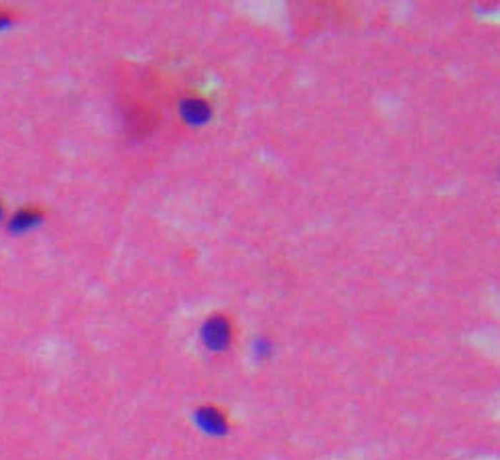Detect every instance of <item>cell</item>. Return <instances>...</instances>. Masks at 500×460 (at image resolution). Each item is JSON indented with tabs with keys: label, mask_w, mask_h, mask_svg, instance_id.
I'll return each instance as SVG.
<instances>
[{
	"label": "cell",
	"mask_w": 500,
	"mask_h": 460,
	"mask_svg": "<svg viewBox=\"0 0 500 460\" xmlns=\"http://www.w3.org/2000/svg\"><path fill=\"white\" fill-rule=\"evenodd\" d=\"M2 215H4V207L0 204V218H2Z\"/></svg>",
	"instance_id": "5b68a950"
},
{
	"label": "cell",
	"mask_w": 500,
	"mask_h": 460,
	"mask_svg": "<svg viewBox=\"0 0 500 460\" xmlns=\"http://www.w3.org/2000/svg\"><path fill=\"white\" fill-rule=\"evenodd\" d=\"M204 340L213 349L225 347L229 342V326L221 318H211L204 327Z\"/></svg>",
	"instance_id": "6da1fadb"
},
{
	"label": "cell",
	"mask_w": 500,
	"mask_h": 460,
	"mask_svg": "<svg viewBox=\"0 0 500 460\" xmlns=\"http://www.w3.org/2000/svg\"><path fill=\"white\" fill-rule=\"evenodd\" d=\"M41 219V213L36 208H22L19 210L11 220V228L15 232H24L33 228Z\"/></svg>",
	"instance_id": "7a4b0ae2"
},
{
	"label": "cell",
	"mask_w": 500,
	"mask_h": 460,
	"mask_svg": "<svg viewBox=\"0 0 500 460\" xmlns=\"http://www.w3.org/2000/svg\"><path fill=\"white\" fill-rule=\"evenodd\" d=\"M8 21H9V16L5 12H0V26L8 24Z\"/></svg>",
	"instance_id": "277c9868"
},
{
	"label": "cell",
	"mask_w": 500,
	"mask_h": 460,
	"mask_svg": "<svg viewBox=\"0 0 500 460\" xmlns=\"http://www.w3.org/2000/svg\"><path fill=\"white\" fill-rule=\"evenodd\" d=\"M182 113L188 122L200 123L209 118V107L200 100H188L182 106Z\"/></svg>",
	"instance_id": "3957f363"
}]
</instances>
